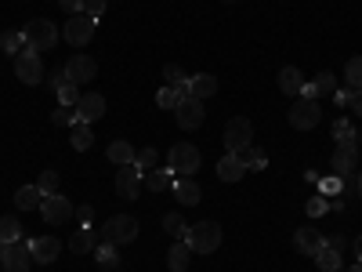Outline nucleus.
<instances>
[{"label":"nucleus","mask_w":362,"mask_h":272,"mask_svg":"<svg viewBox=\"0 0 362 272\" xmlns=\"http://www.w3.org/2000/svg\"><path fill=\"white\" fill-rule=\"evenodd\" d=\"M185 244L192 247V254H214V251L221 247V225H218V222H199V225H189Z\"/></svg>","instance_id":"1"},{"label":"nucleus","mask_w":362,"mask_h":272,"mask_svg":"<svg viewBox=\"0 0 362 272\" xmlns=\"http://www.w3.org/2000/svg\"><path fill=\"white\" fill-rule=\"evenodd\" d=\"M102 239H105V244H112V247L134 244V239H138V218H131V215L109 218V222L102 225Z\"/></svg>","instance_id":"2"},{"label":"nucleus","mask_w":362,"mask_h":272,"mask_svg":"<svg viewBox=\"0 0 362 272\" xmlns=\"http://www.w3.org/2000/svg\"><path fill=\"white\" fill-rule=\"evenodd\" d=\"M22 37H25V47H33V51H51L62 33H58V26H54V22L37 18V22H29V26L22 29Z\"/></svg>","instance_id":"3"},{"label":"nucleus","mask_w":362,"mask_h":272,"mask_svg":"<svg viewBox=\"0 0 362 272\" xmlns=\"http://www.w3.org/2000/svg\"><path fill=\"white\" fill-rule=\"evenodd\" d=\"M286 120H290V128H293V131H312V128L322 124V106L312 102V98H297L293 109L286 113Z\"/></svg>","instance_id":"4"},{"label":"nucleus","mask_w":362,"mask_h":272,"mask_svg":"<svg viewBox=\"0 0 362 272\" xmlns=\"http://www.w3.org/2000/svg\"><path fill=\"white\" fill-rule=\"evenodd\" d=\"M167 167L177 174V178H192L199 171V149L189 145V142H177L170 149V157H167Z\"/></svg>","instance_id":"5"},{"label":"nucleus","mask_w":362,"mask_h":272,"mask_svg":"<svg viewBox=\"0 0 362 272\" xmlns=\"http://www.w3.org/2000/svg\"><path fill=\"white\" fill-rule=\"evenodd\" d=\"M221 142H225V149H228V153H239V149L254 145V124H250L247 116H232L228 124H225V135H221Z\"/></svg>","instance_id":"6"},{"label":"nucleus","mask_w":362,"mask_h":272,"mask_svg":"<svg viewBox=\"0 0 362 272\" xmlns=\"http://www.w3.org/2000/svg\"><path fill=\"white\" fill-rule=\"evenodd\" d=\"M15 76L22 80V84H40L44 80V62H40V51H33V47H22L18 55H15Z\"/></svg>","instance_id":"7"},{"label":"nucleus","mask_w":362,"mask_h":272,"mask_svg":"<svg viewBox=\"0 0 362 272\" xmlns=\"http://www.w3.org/2000/svg\"><path fill=\"white\" fill-rule=\"evenodd\" d=\"M73 215H76V210H73L69 196H62V193L44 196V203H40V218H44L47 225H66Z\"/></svg>","instance_id":"8"},{"label":"nucleus","mask_w":362,"mask_h":272,"mask_svg":"<svg viewBox=\"0 0 362 272\" xmlns=\"http://www.w3.org/2000/svg\"><path fill=\"white\" fill-rule=\"evenodd\" d=\"M95 29H98L95 18H87V15H69L62 37H66V44H73V47H87L90 37H95Z\"/></svg>","instance_id":"9"},{"label":"nucleus","mask_w":362,"mask_h":272,"mask_svg":"<svg viewBox=\"0 0 362 272\" xmlns=\"http://www.w3.org/2000/svg\"><path fill=\"white\" fill-rule=\"evenodd\" d=\"M95 76H98V62L90 55H73L69 62H66V80L76 84V87L87 84V80H95Z\"/></svg>","instance_id":"10"},{"label":"nucleus","mask_w":362,"mask_h":272,"mask_svg":"<svg viewBox=\"0 0 362 272\" xmlns=\"http://www.w3.org/2000/svg\"><path fill=\"white\" fill-rule=\"evenodd\" d=\"M174 116H177V128L181 131H196L199 124H203V102L199 98H181L177 102V109H174Z\"/></svg>","instance_id":"11"},{"label":"nucleus","mask_w":362,"mask_h":272,"mask_svg":"<svg viewBox=\"0 0 362 272\" xmlns=\"http://www.w3.org/2000/svg\"><path fill=\"white\" fill-rule=\"evenodd\" d=\"M138 189H141V167L138 164H124L116 171V193L124 200H138Z\"/></svg>","instance_id":"12"},{"label":"nucleus","mask_w":362,"mask_h":272,"mask_svg":"<svg viewBox=\"0 0 362 272\" xmlns=\"http://www.w3.org/2000/svg\"><path fill=\"white\" fill-rule=\"evenodd\" d=\"M0 261H4V272H29V265H33V251H29V239L8 244V254L0 258Z\"/></svg>","instance_id":"13"},{"label":"nucleus","mask_w":362,"mask_h":272,"mask_svg":"<svg viewBox=\"0 0 362 272\" xmlns=\"http://www.w3.org/2000/svg\"><path fill=\"white\" fill-rule=\"evenodd\" d=\"M29 251H33L37 265H51L58 254H62V239L58 236H37V239H29Z\"/></svg>","instance_id":"14"},{"label":"nucleus","mask_w":362,"mask_h":272,"mask_svg":"<svg viewBox=\"0 0 362 272\" xmlns=\"http://www.w3.org/2000/svg\"><path fill=\"white\" fill-rule=\"evenodd\" d=\"M73 109H76L80 124H95V120L105 116V98L98 95V91H95V95H80V102H76Z\"/></svg>","instance_id":"15"},{"label":"nucleus","mask_w":362,"mask_h":272,"mask_svg":"<svg viewBox=\"0 0 362 272\" xmlns=\"http://www.w3.org/2000/svg\"><path fill=\"white\" fill-rule=\"evenodd\" d=\"M293 247H297V254H312V258H315V254L326 247V236H322L315 225H305V229H297Z\"/></svg>","instance_id":"16"},{"label":"nucleus","mask_w":362,"mask_h":272,"mask_svg":"<svg viewBox=\"0 0 362 272\" xmlns=\"http://www.w3.org/2000/svg\"><path fill=\"white\" fill-rule=\"evenodd\" d=\"M355 164H358V149H341V145H337L334 160H329V167H334V174L341 181H351L355 178Z\"/></svg>","instance_id":"17"},{"label":"nucleus","mask_w":362,"mask_h":272,"mask_svg":"<svg viewBox=\"0 0 362 272\" xmlns=\"http://www.w3.org/2000/svg\"><path fill=\"white\" fill-rule=\"evenodd\" d=\"M189 95L199 98V102L214 98V95H218V76H210V73H196V76H189Z\"/></svg>","instance_id":"18"},{"label":"nucleus","mask_w":362,"mask_h":272,"mask_svg":"<svg viewBox=\"0 0 362 272\" xmlns=\"http://www.w3.org/2000/svg\"><path fill=\"white\" fill-rule=\"evenodd\" d=\"M174 200L181 203V207H196L199 200H203V193H199V186L192 178H177L174 181Z\"/></svg>","instance_id":"19"},{"label":"nucleus","mask_w":362,"mask_h":272,"mask_svg":"<svg viewBox=\"0 0 362 272\" xmlns=\"http://www.w3.org/2000/svg\"><path fill=\"white\" fill-rule=\"evenodd\" d=\"M300 87H305V76H300V69H297V66H283V69H279V91H283V95H290V98H297Z\"/></svg>","instance_id":"20"},{"label":"nucleus","mask_w":362,"mask_h":272,"mask_svg":"<svg viewBox=\"0 0 362 272\" xmlns=\"http://www.w3.org/2000/svg\"><path fill=\"white\" fill-rule=\"evenodd\" d=\"M247 174V167H243V160H239L235 153H225L221 160H218V178L221 181H239Z\"/></svg>","instance_id":"21"},{"label":"nucleus","mask_w":362,"mask_h":272,"mask_svg":"<svg viewBox=\"0 0 362 272\" xmlns=\"http://www.w3.org/2000/svg\"><path fill=\"white\" fill-rule=\"evenodd\" d=\"M189 261H192V247L185 244V239H177V244L167 251V265H170V272H185Z\"/></svg>","instance_id":"22"},{"label":"nucleus","mask_w":362,"mask_h":272,"mask_svg":"<svg viewBox=\"0 0 362 272\" xmlns=\"http://www.w3.org/2000/svg\"><path fill=\"white\" fill-rule=\"evenodd\" d=\"M69 251H73V254H90V251H95V229L80 225V229L69 236Z\"/></svg>","instance_id":"23"},{"label":"nucleus","mask_w":362,"mask_h":272,"mask_svg":"<svg viewBox=\"0 0 362 272\" xmlns=\"http://www.w3.org/2000/svg\"><path fill=\"white\" fill-rule=\"evenodd\" d=\"M105 157H109V160H112L116 167H124V164H134V157H138V153H134V145H131V142L116 138V142H112V145L105 149Z\"/></svg>","instance_id":"24"},{"label":"nucleus","mask_w":362,"mask_h":272,"mask_svg":"<svg viewBox=\"0 0 362 272\" xmlns=\"http://www.w3.org/2000/svg\"><path fill=\"white\" fill-rule=\"evenodd\" d=\"M40 203H44V193H40L37 186H22V189L15 193V207H18V210H40Z\"/></svg>","instance_id":"25"},{"label":"nucleus","mask_w":362,"mask_h":272,"mask_svg":"<svg viewBox=\"0 0 362 272\" xmlns=\"http://www.w3.org/2000/svg\"><path fill=\"white\" fill-rule=\"evenodd\" d=\"M181 98H192V95H189V84H185V87H163L160 95H156V106H160V109H177Z\"/></svg>","instance_id":"26"},{"label":"nucleus","mask_w":362,"mask_h":272,"mask_svg":"<svg viewBox=\"0 0 362 272\" xmlns=\"http://www.w3.org/2000/svg\"><path fill=\"white\" fill-rule=\"evenodd\" d=\"M69 142H73V149L76 153H83V149H90V142H95V131H90V124H76L69 128Z\"/></svg>","instance_id":"27"},{"label":"nucleus","mask_w":362,"mask_h":272,"mask_svg":"<svg viewBox=\"0 0 362 272\" xmlns=\"http://www.w3.org/2000/svg\"><path fill=\"white\" fill-rule=\"evenodd\" d=\"M95 261H98L105 272H116V268H119V254H116V247H112V244H105V239L95 247Z\"/></svg>","instance_id":"28"},{"label":"nucleus","mask_w":362,"mask_h":272,"mask_svg":"<svg viewBox=\"0 0 362 272\" xmlns=\"http://www.w3.org/2000/svg\"><path fill=\"white\" fill-rule=\"evenodd\" d=\"M235 157L243 160V167H247V171H264V167H268V160H264V153H261L257 145H247V149H239Z\"/></svg>","instance_id":"29"},{"label":"nucleus","mask_w":362,"mask_h":272,"mask_svg":"<svg viewBox=\"0 0 362 272\" xmlns=\"http://www.w3.org/2000/svg\"><path fill=\"white\" fill-rule=\"evenodd\" d=\"M148 189H153V193H167V189H174V171H170V167L148 171Z\"/></svg>","instance_id":"30"},{"label":"nucleus","mask_w":362,"mask_h":272,"mask_svg":"<svg viewBox=\"0 0 362 272\" xmlns=\"http://www.w3.org/2000/svg\"><path fill=\"white\" fill-rule=\"evenodd\" d=\"M315 265H319L322 272H341V268H344L341 251H334V247H322V251L315 254Z\"/></svg>","instance_id":"31"},{"label":"nucleus","mask_w":362,"mask_h":272,"mask_svg":"<svg viewBox=\"0 0 362 272\" xmlns=\"http://www.w3.org/2000/svg\"><path fill=\"white\" fill-rule=\"evenodd\" d=\"M312 87H315V95H319V98H334V91H337V76L322 69V73L312 80Z\"/></svg>","instance_id":"32"},{"label":"nucleus","mask_w":362,"mask_h":272,"mask_svg":"<svg viewBox=\"0 0 362 272\" xmlns=\"http://www.w3.org/2000/svg\"><path fill=\"white\" fill-rule=\"evenodd\" d=\"M25 47V37H22V29H8V33H0V51H8V55H18Z\"/></svg>","instance_id":"33"},{"label":"nucleus","mask_w":362,"mask_h":272,"mask_svg":"<svg viewBox=\"0 0 362 272\" xmlns=\"http://www.w3.org/2000/svg\"><path fill=\"white\" fill-rule=\"evenodd\" d=\"M18 239H22L18 218H0V244H18Z\"/></svg>","instance_id":"34"},{"label":"nucleus","mask_w":362,"mask_h":272,"mask_svg":"<svg viewBox=\"0 0 362 272\" xmlns=\"http://www.w3.org/2000/svg\"><path fill=\"white\" fill-rule=\"evenodd\" d=\"M344 84L351 91H362V58H348V66H344Z\"/></svg>","instance_id":"35"},{"label":"nucleus","mask_w":362,"mask_h":272,"mask_svg":"<svg viewBox=\"0 0 362 272\" xmlns=\"http://www.w3.org/2000/svg\"><path fill=\"white\" fill-rule=\"evenodd\" d=\"M163 229H167L174 239H185V236H189V222L181 218V215H163Z\"/></svg>","instance_id":"36"},{"label":"nucleus","mask_w":362,"mask_h":272,"mask_svg":"<svg viewBox=\"0 0 362 272\" xmlns=\"http://www.w3.org/2000/svg\"><path fill=\"white\" fill-rule=\"evenodd\" d=\"M54 95H58V106H76V102H80V87H76V84H69V80H62Z\"/></svg>","instance_id":"37"},{"label":"nucleus","mask_w":362,"mask_h":272,"mask_svg":"<svg viewBox=\"0 0 362 272\" xmlns=\"http://www.w3.org/2000/svg\"><path fill=\"white\" fill-rule=\"evenodd\" d=\"M163 80H167V87H185V84H189L185 69H181L177 62H167V66H163Z\"/></svg>","instance_id":"38"},{"label":"nucleus","mask_w":362,"mask_h":272,"mask_svg":"<svg viewBox=\"0 0 362 272\" xmlns=\"http://www.w3.org/2000/svg\"><path fill=\"white\" fill-rule=\"evenodd\" d=\"M51 124H54V128H73V124H76V109H73V106H58V109L51 113Z\"/></svg>","instance_id":"39"},{"label":"nucleus","mask_w":362,"mask_h":272,"mask_svg":"<svg viewBox=\"0 0 362 272\" xmlns=\"http://www.w3.org/2000/svg\"><path fill=\"white\" fill-rule=\"evenodd\" d=\"M58 186H62V181H58V171H44V174L37 178V189H40L44 196H54Z\"/></svg>","instance_id":"40"},{"label":"nucleus","mask_w":362,"mask_h":272,"mask_svg":"<svg viewBox=\"0 0 362 272\" xmlns=\"http://www.w3.org/2000/svg\"><path fill=\"white\" fill-rule=\"evenodd\" d=\"M337 193H344V181L337 174H329V178L319 181V196H337Z\"/></svg>","instance_id":"41"},{"label":"nucleus","mask_w":362,"mask_h":272,"mask_svg":"<svg viewBox=\"0 0 362 272\" xmlns=\"http://www.w3.org/2000/svg\"><path fill=\"white\" fill-rule=\"evenodd\" d=\"M134 164H138L141 171H153V167H156V149H153V145H148V149H138Z\"/></svg>","instance_id":"42"},{"label":"nucleus","mask_w":362,"mask_h":272,"mask_svg":"<svg viewBox=\"0 0 362 272\" xmlns=\"http://www.w3.org/2000/svg\"><path fill=\"white\" fill-rule=\"evenodd\" d=\"M105 4H109V0H83V15L98 22V18L105 15Z\"/></svg>","instance_id":"43"},{"label":"nucleus","mask_w":362,"mask_h":272,"mask_svg":"<svg viewBox=\"0 0 362 272\" xmlns=\"http://www.w3.org/2000/svg\"><path fill=\"white\" fill-rule=\"evenodd\" d=\"M326 207H329V203H326V196H312V200L305 203L308 218H322V215H326Z\"/></svg>","instance_id":"44"},{"label":"nucleus","mask_w":362,"mask_h":272,"mask_svg":"<svg viewBox=\"0 0 362 272\" xmlns=\"http://www.w3.org/2000/svg\"><path fill=\"white\" fill-rule=\"evenodd\" d=\"M351 98H355V91H351V87L334 91V106H337V109H351Z\"/></svg>","instance_id":"45"},{"label":"nucleus","mask_w":362,"mask_h":272,"mask_svg":"<svg viewBox=\"0 0 362 272\" xmlns=\"http://www.w3.org/2000/svg\"><path fill=\"white\" fill-rule=\"evenodd\" d=\"M62 4V11H69V15H83V0H58Z\"/></svg>","instance_id":"46"},{"label":"nucleus","mask_w":362,"mask_h":272,"mask_svg":"<svg viewBox=\"0 0 362 272\" xmlns=\"http://www.w3.org/2000/svg\"><path fill=\"white\" fill-rule=\"evenodd\" d=\"M76 218H80V222H83V225H87V222H90V218H95V207H90V203H83V207H80V210H76Z\"/></svg>","instance_id":"47"},{"label":"nucleus","mask_w":362,"mask_h":272,"mask_svg":"<svg viewBox=\"0 0 362 272\" xmlns=\"http://www.w3.org/2000/svg\"><path fill=\"white\" fill-rule=\"evenodd\" d=\"M348 131H351L348 120H337V124H334V138H341V135H348Z\"/></svg>","instance_id":"48"},{"label":"nucleus","mask_w":362,"mask_h":272,"mask_svg":"<svg viewBox=\"0 0 362 272\" xmlns=\"http://www.w3.org/2000/svg\"><path fill=\"white\" fill-rule=\"evenodd\" d=\"M351 109H355V116L362 120V91H355V98H351Z\"/></svg>","instance_id":"49"},{"label":"nucleus","mask_w":362,"mask_h":272,"mask_svg":"<svg viewBox=\"0 0 362 272\" xmlns=\"http://www.w3.org/2000/svg\"><path fill=\"white\" fill-rule=\"evenodd\" d=\"M326 247H334V251H344L348 244H344V236H334V239H329V244H326Z\"/></svg>","instance_id":"50"},{"label":"nucleus","mask_w":362,"mask_h":272,"mask_svg":"<svg viewBox=\"0 0 362 272\" xmlns=\"http://www.w3.org/2000/svg\"><path fill=\"white\" fill-rule=\"evenodd\" d=\"M355 261H362V236H355Z\"/></svg>","instance_id":"51"},{"label":"nucleus","mask_w":362,"mask_h":272,"mask_svg":"<svg viewBox=\"0 0 362 272\" xmlns=\"http://www.w3.org/2000/svg\"><path fill=\"white\" fill-rule=\"evenodd\" d=\"M355 189H358V196H362V171L355 174Z\"/></svg>","instance_id":"52"},{"label":"nucleus","mask_w":362,"mask_h":272,"mask_svg":"<svg viewBox=\"0 0 362 272\" xmlns=\"http://www.w3.org/2000/svg\"><path fill=\"white\" fill-rule=\"evenodd\" d=\"M344 272H362V261H355L351 268H344Z\"/></svg>","instance_id":"53"},{"label":"nucleus","mask_w":362,"mask_h":272,"mask_svg":"<svg viewBox=\"0 0 362 272\" xmlns=\"http://www.w3.org/2000/svg\"><path fill=\"white\" fill-rule=\"evenodd\" d=\"M8 254V244H0V258H4Z\"/></svg>","instance_id":"54"},{"label":"nucleus","mask_w":362,"mask_h":272,"mask_svg":"<svg viewBox=\"0 0 362 272\" xmlns=\"http://www.w3.org/2000/svg\"><path fill=\"white\" fill-rule=\"evenodd\" d=\"M0 272H4V261H0Z\"/></svg>","instance_id":"55"},{"label":"nucleus","mask_w":362,"mask_h":272,"mask_svg":"<svg viewBox=\"0 0 362 272\" xmlns=\"http://www.w3.org/2000/svg\"><path fill=\"white\" fill-rule=\"evenodd\" d=\"M228 4H232V0H228Z\"/></svg>","instance_id":"56"}]
</instances>
